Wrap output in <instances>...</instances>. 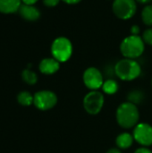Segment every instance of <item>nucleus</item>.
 Here are the masks:
<instances>
[{"mask_svg":"<svg viewBox=\"0 0 152 153\" xmlns=\"http://www.w3.org/2000/svg\"><path fill=\"white\" fill-rule=\"evenodd\" d=\"M116 118L117 124L125 129L135 127L140 119L139 110L136 105L127 101L122 103L116 110Z\"/></svg>","mask_w":152,"mask_h":153,"instance_id":"f257e3e1","label":"nucleus"},{"mask_svg":"<svg viewBox=\"0 0 152 153\" xmlns=\"http://www.w3.org/2000/svg\"><path fill=\"white\" fill-rule=\"evenodd\" d=\"M135 1H137V2H139L141 4H149V3L151 2L152 0H135Z\"/></svg>","mask_w":152,"mask_h":153,"instance_id":"a878e982","label":"nucleus"},{"mask_svg":"<svg viewBox=\"0 0 152 153\" xmlns=\"http://www.w3.org/2000/svg\"><path fill=\"white\" fill-rule=\"evenodd\" d=\"M133 139L142 146L152 145V126L147 123L137 124L133 133Z\"/></svg>","mask_w":152,"mask_h":153,"instance_id":"1a4fd4ad","label":"nucleus"},{"mask_svg":"<svg viewBox=\"0 0 152 153\" xmlns=\"http://www.w3.org/2000/svg\"><path fill=\"white\" fill-rule=\"evenodd\" d=\"M151 83H152V82H151Z\"/></svg>","mask_w":152,"mask_h":153,"instance_id":"bb28decb","label":"nucleus"},{"mask_svg":"<svg viewBox=\"0 0 152 153\" xmlns=\"http://www.w3.org/2000/svg\"><path fill=\"white\" fill-rule=\"evenodd\" d=\"M60 68V62L54 57L44 58L39 64V70L44 74H53Z\"/></svg>","mask_w":152,"mask_h":153,"instance_id":"9b49d317","label":"nucleus"},{"mask_svg":"<svg viewBox=\"0 0 152 153\" xmlns=\"http://www.w3.org/2000/svg\"><path fill=\"white\" fill-rule=\"evenodd\" d=\"M57 103L56 95L50 91H40L35 93L33 104L40 110H48L53 108Z\"/></svg>","mask_w":152,"mask_h":153,"instance_id":"0eeeda50","label":"nucleus"},{"mask_svg":"<svg viewBox=\"0 0 152 153\" xmlns=\"http://www.w3.org/2000/svg\"><path fill=\"white\" fill-rule=\"evenodd\" d=\"M118 88H119L118 83L115 80H112V79H108V80L105 81L101 87L103 92H105L106 94H108V95H112V94H115L116 92H117Z\"/></svg>","mask_w":152,"mask_h":153,"instance_id":"4468645a","label":"nucleus"},{"mask_svg":"<svg viewBox=\"0 0 152 153\" xmlns=\"http://www.w3.org/2000/svg\"><path fill=\"white\" fill-rule=\"evenodd\" d=\"M22 0H0V12L3 13H13L19 11Z\"/></svg>","mask_w":152,"mask_h":153,"instance_id":"f8f14e48","label":"nucleus"},{"mask_svg":"<svg viewBox=\"0 0 152 153\" xmlns=\"http://www.w3.org/2000/svg\"><path fill=\"white\" fill-rule=\"evenodd\" d=\"M18 12L23 19L30 22L37 21L40 17V12L39 9L31 4H22Z\"/></svg>","mask_w":152,"mask_h":153,"instance_id":"9d476101","label":"nucleus"},{"mask_svg":"<svg viewBox=\"0 0 152 153\" xmlns=\"http://www.w3.org/2000/svg\"><path fill=\"white\" fill-rule=\"evenodd\" d=\"M17 100L22 106H30L33 103L34 96H32L28 91H22L18 94Z\"/></svg>","mask_w":152,"mask_h":153,"instance_id":"2eb2a0df","label":"nucleus"},{"mask_svg":"<svg viewBox=\"0 0 152 153\" xmlns=\"http://www.w3.org/2000/svg\"><path fill=\"white\" fill-rule=\"evenodd\" d=\"M127 99H128L129 102L137 106L138 104H141L142 102V100L144 99V95L140 91H133L128 94Z\"/></svg>","mask_w":152,"mask_h":153,"instance_id":"a211bd4d","label":"nucleus"},{"mask_svg":"<svg viewBox=\"0 0 152 153\" xmlns=\"http://www.w3.org/2000/svg\"><path fill=\"white\" fill-rule=\"evenodd\" d=\"M22 80H23L26 83H28V84H30V85L35 84V83L37 82V81H38V76H37V74H36L34 72H32V71H30V70H29V69L23 70V72L22 73Z\"/></svg>","mask_w":152,"mask_h":153,"instance_id":"dca6fc26","label":"nucleus"},{"mask_svg":"<svg viewBox=\"0 0 152 153\" xmlns=\"http://www.w3.org/2000/svg\"><path fill=\"white\" fill-rule=\"evenodd\" d=\"M83 82L90 91H98L104 82L100 71L96 67H89L83 73Z\"/></svg>","mask_w":152,"mask_h":153,"instance_id":"6e6552de","label":"nucleus"},{"mask_svg":"<svg viewBox=\"0 0 152 153\" xmlns=\"http://www.w3.org/2000/svg\"><path fill=\"white\" fill-rule=\"evenodd\" d=\"M51 53L53 57L60 63L68 61L73 54L72 42L65 37L56 39L51 45Z\"/></svg>","mask_w":152,"mask_h":153,"instance_id":"20e7f679","label":"nucleus"},{"mask_svg":"<svg viewBox=\"0 0 152 153\" xmlns=\"http://www.w3.org/2000/svg\"><path fill=\"white\" fill-rule=\"evenodd\" d=\"M115 72L119 79L123 81H133L140 76L142 68L134 59L124 58L116 64Z\"/></svg>","mask_w":152,"mask_h":153,"instance_id":"7ed1b4c3","label":"nucleus"},{"mask_svg":"<svg viewBox=\"0 0 152 153\" xmlns=\"http://www.w3.org/2000/svg\"><path fill=\"white\" fill-rule=\"evenodd\" d=\"M105 99L100 91H90L83 99V108L87 113L90 115H97L101 111Z\"/></svg>","mask_w":152,"mask_h":153,"instance_id":"39448f33","label":"nucleus"},{"mask_svg":"<svg viewBox=\"0 0 152 153\" xmlns=\"http://www.w3.org/2000/svg\"><path fill=\"white\" fill-rule=\"evenodd\" d=\"M142 19L144 24L152 26V4H148L142 9Z\"/></svg>","mask_w":152,"mask_h":153,"instance_id":"f3484780","label":"nucleus"},{"mask_svg":"<svg viewBox=\"0 0 152 153\" xmlns=\"http://www.w3.org/2000/svg\"><path fill=\"white\" fill-rule=\"evenodd\" d=\"M131 33L132 35H139L140 33V27L138 25H133L131 28Z\"/></svg>","mask_w":152,"mask_h":153,"instance_id":"412c9836","label":"nucleus"},{"mask_svg":"<svg viewBox=\"0 0 152 153\" xmlns=\"http://www.w3.org/2000/svg\"><path fill=\"white\" fill-rule=\"evenodd\" d=\"M142 39H143V41H144L146 44L152 46V28L147 29V30L143 32Z\"/></svg>","mask_w":152,"mask_h":153,"instance_id":"6ab92c4d","label":"nucleus"},{"mask_svg":"<svg viewBox=\"0 0 152 153\" xmlns=\"http://www.w3.org/2000/svg\"><path fill=\"white\" fill-rule=\"evenodd\" d=\"M133 141L134 139L133 134H130L129 133H122L116 137V143L119 149L126 150L133 145Z\"/></svg>","mask_w":152,"mask_h":153,"instance_id":"ddd939ff","label":"nucleus"},{"mask_svg":"<svg viewBox=\"0 0 152 153\" xmlns=\"http://www.w3.org/2000/svg\"><path fill=\"white\" fill-rule=\"evenodd\" d=\"M62 1H64L65 3H66L68 4H76L80 3L82 0H62Z\"/></svg>","mask_w":152,"mask_h":153,"instance_id":"5701e85b","label":"nucleus"},{"mask_svg":"<svg viewBox=\"0 0 152 153\" xmlns=\"http://www.w3.org/2000/svg\"><path fill=\"white\" fill-rule=\"evenodd\" d=\"M106 153H122L121 151L119 149H116V148H112L110 150H108Z\"/></svg>","mask_w":152,"mask_h":153,"instance_id":"393cba45","label":"nucleus"},{"mask_svg":"<svg viewBox=\"0 0 152 153\" xmlns=\"http://www.w3.org/2000/svg\"><path fill=\"white\" fill-rule=\"evenodd\" d=\"M112 8L116 17L128 20L135 14L137 4L135 0H114Z\"/></svg>","mask_w":152,"mask_h":153,"instance_id":"423d86ee","label":"nucleus"},{"mask_svg":"<svg viewBox=\"0 0 152 153\" xmlns=\"http://www.w3.org/2000/svg\"><path fill=\"white\" fill-rule=\"evenodd\" d=\"M60 0H43V3L47 7H54L58 4Z\"/></svg>","mask_w":152,"mask_h":153,"instance_id":"aec40b11","label":"nucleus"},{"mask_svg":"<svg viewBox=\"0 0 152 153\" xmlns=\"http://www.w3.org/2000/svg\"><path fill=\"white\" fill-rule=\"evenodd\" d=\"M134 153H152V152L146 147H141V148L137 149L134 152Z\"/></svg>","mask_w":152,"mask_h":153,"instance_id":"4be33fe9","label":"nucleus"},{"mask_svg":"<svg viewBox=\"0 0 152 153\" xmlns=\"http://www.w3.org/2000/svg\"><path fill=\"white\" fill-rule=\"evenodd\" d=\"M145 49V42L139 35L126 37L120 45V51L125 58L135 59L141 56Z\"/></svg>","mask_w":152,"mask_h":153,"instance_id":"f03ea898","label":"nucleus"},{"mask_svg":"<svg viewBox=\"0 0 152 153\" xmlns=\"http://www.w3.org/2000/svg\"><path fill=\"white\" fill-rule=\"evenodd\" d=\"M22 2H23V4H25L33 5L36 2H38V0H22Z\"/></svg>","mask_w":152,"mask_h":153,"instance_id":"b1692460","label":"nucleus"}]
</instances>
